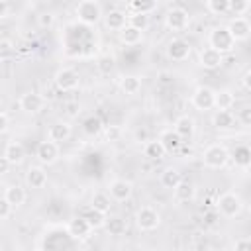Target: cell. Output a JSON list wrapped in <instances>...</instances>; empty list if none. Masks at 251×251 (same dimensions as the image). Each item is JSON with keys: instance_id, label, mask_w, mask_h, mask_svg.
Returning a JSON list of instances; mask_svg holds the SVG:
<instances>
[{"instance_id": "cell-1", "label": "cell", "mask_w": 251, "mask_h": 251, "mask_svg": "<svg viewBox=\"0 0 251 251\" xmlns=\"http://www.w3.org/2000/svg\"><path fill=\"white\" fill-rule=\"evenodd\" d=\"M208 43H210L212 49L220 51L222 55L233 51V47H235V39L231 37L227 25H216V27L210 31V35H208Z\"/></svg>"}, {"instance_id": "cell-2", "label": "cell", "mask_w": 251, "mask_h": 251, "mask_svg": "<svg viewBox=\"0 0 251 251\" xmlns=\"http://www.w3.org/2000/svg\"><path fill=\"white\" fill-rule=\"evenodd\" d=\"M75 14H76L78 22H82L86 25H94V24L100 22V18H104L102 16V6L96 0H82V2H78L76 8H75Z\"/></svg>"}, {"instance_id": "cell-3", "label": "cell", "mask_w": 251, "mask_h": 251, "mask_svg": "<svg viewBox=\"0 0 251 251\" xmlns=\"http://www.w3.org/2000/svg\"><path fill=\"white\" fill-rule=\"evenodd\" d=\"M229 157L231 155H229V151L224 145L214 143V145H210V147L204 149L202 161H204V165L208 169H222V167H226V163L229 161Z\"/></svg>"}, {"instance_id": "cell-4", "label": "cell", "mask_w": 251, "mask_h": 251, "mask_svg": "<svg viewBox=\"0 0 251 251\" xmlns=\"http://www.w3.org/2000/svg\"><path fill=\"white\" fill-rule=\"evenodd\" d=\"M216 206H218V212H220L224 218H235V216H239L241 210H243V202H241V198H239L235 192H224V194L218 198Z\"/></svg>"}, {"instance_id": "cell-5", "label": "cell", "mask_w": 251, "mask_h": 251, "mask_svg": "<svg viewBox=\"0 0 251 251\" xmlns=\"http://www.w3.org/2000/svg\"><path fill=\"white\" fill-rule=\"evenodd\" d=\"M135 224L141 231H153L159 227L161 224V216L155 208L151 206H141L137 212H135Z\"/></svg>"}, {"instance_id": "cell-6", "label": "cell", "mask_w": 251, "mask_h": 251, "mask_svg": "<svg viewBox=\"0 0 251 251\" xmlns=\"http://www.w3.org/2000/svg\"><path fill=\"white\" fill-rule=\"evenodd\" d=\"M55 86L61 90V92H71V90H75L76 86H78V82H80V78H78V73L75 71V69H71V67H63V69H59L57 73H55Z\"/></svg>"}, {"instance_id": "cell-7", "label": "cell", "mask_w": 251, "mask_h": 251, "mask_svg": "<svg viewBox=\"0 0 251 251\" xmlns=\"http://www.w3.org/2000/svg\"><path fill=\"white\" fill-rule=\"evenodd\" d=\"M192 106L200 112H206V110H212L214 104H216V90H212L210 86H198L190 98Z\"/></svg>"}, {"instance_id": "cell-8", "label": "cell", "mask_w": 251, "mask_h": 251, "mask_svg": "<svg viewBox=\"0 0 251 251\" xmlns=\"http://www.w3.org/2000/svg\"><path fill=\"white\" fill-rule=\"evenodd\" d=\"M165 25L173 31H182L188 25V12L180 6H173L165 14Z\"/></svg>"}, {"instance_id": "cell-9", "label": "cell", "mask_w": 251, "mask_h": 251, "mask_svg": "<svg viewBox=\"0 0 251 251\" xmlns=\"http://www.w3.org/2000/svg\"><path fill=\"white\" fill-rule=\"evenodd\" d=\"M35 157L41 165H53L59 159V143H55L51 139L39 141V145L35 149Z\"/></svg>"}, {"instance_id": "cell-10", "label": "cell", "mask_w": 251, "mask_h": 251, "mask_svg": "<svg viewBox=\"0 0 251 251\" xmlns=\"http://www.w3.org/2000/svg\"><path fill=\"white\" fill-rule=\"evenodd\" d=\"M167 57H169L171 61H176V63L186 61V59L190 57V43L184 41V39H180V37L171 39V41L167 43Z\"/></svg>"}, {"instance_id": "cell-11", "label": "cell", "mask_w": 251, "mask_h": 251, "mask_svg": "<svg viewBox=\"0 0 251 251\" xmlns=\"http://www.w3.org/2000/svg\"><path fill=\"white\" fill-rule=\"evenodd\" d=\"M18 104H20V110H24L25 114H37V112L43 110V106H45V98H43L39 92L29 90V92H25V94L20 96Z\"/></svg>"}, {"instance_id": "cell-12", "label": "cell", "mask_w": 251, "mask_h": 251, "mask_svg": "<svg viewBox=\"0 0 251 251\" xmlns=\"http://www.w3.org/2000/svg\"><path fill=\"white\" fill-rule=\"evenodd\" d=\"M198 63H200L202 69L214 71V69H220V67H222V63H224V55L208 45V47H204V49L200 51V55H198Z\"/></svg>"}, {"instance_id": "cell-13", "label": "cell", "mask_w": 251, "mask_h": 251, "mask_svg": "<svg viewBox=\"0 0 251 251\" xmlns=\"http://www.w3.org/2000/svg\"><path fill=\"white\" fill-rule=\"evenodd\" d=\"M108 190H110V196L112 200H118V202H126L131 192H133V184L126 178H116L108 184Z\"/></svg>"}, {"instance_id": "cell-14", "label": "cell", "mask_w": 251, "mask_h": 251, "mask_svg": "<svg viewBox=\"0 0 251 251\" xmlns=\"http://www.w3.org/2000/svg\"><path fill=\"white\" fill-rule=\"evenodd\" d=\"M227 29H229L231 37L235 39V43L237 41H245L251 35V22L247 18H233V20H229Z\"/></svg>"}, {"instance_id": "cell-15", "label": "cell", "mask_w": 251, "mask_h": 251, "mask_svg": "<svg viewBox=\"0 0 251 251\" xmlns=\"http://www.w3.org/2000/svg\"><path fill=\"white\" fill-rule=\"evenodd\" d=\"M71 133H73V127L67 122H55L47 129V139H51L55 143H63L71 137Z\"/></svg>"}, {"instance_id": "cell-16", "label": "cell", "mask_w": 251, "mask_h": 251, "mask_svg": "<svg viewBox=\"0 0 251 251\" xmlns=\"http://www.w3.org/2000/svg\"><path fill=\"white\" fill-rule=\"evenodd\" d=\"M104 24H106V27L112 29V31H122V29L127 25V14L122 12V10H118V8H114V10H110V12L104 16Z\"/></svg>"}, {"instance_id": "cell-17", "label": "cell", "mask_w": 251, "mask_h": 251, "mask_svg": "<svg viewBox=\"0 0 251 251\" xmlns=\"http://www.w3.org/2000/svg\"><path fill=\"white\" fill-rule=\"evenodd\" d=\"M67 231H69V235L75 237V239H84V237H88V233L92 231V227L88 226V222H86L82 216H76V218H73V220L69 222Z\"/></svg>"}, {"instance_id": "cell-18", "label": "cell", "mask_w": 251, "mask_h": 251, "mask_svg": "<svg viewBox=\"0 0 251 251\" xmlns=\"http://www.w3.org/2000/svg\"><path fill=\"white\" fill-rule=\"evenodd\" d=\"M173 129H175V131L178 133V137L184 141V139H190V137L194 135L196 124H194V120H192L190 116H178V118L175 120Z\"/></svg>"}, {"instance_id": "cell-19", "label": "cell", "mask_w": 251, "mask_h": 251, "mask_svg": "<svg viewBox=\"0 0 251 251\" xmlns=\"http://www.w3.org/2000/svg\"><path fill=\"white\" fill-rule=\"evenodd\" d=\"M25 182H27L29 188H35V190L43 188L47 184V173H45V169L43 167H29L27 173H25Z\"/></svg>"}, {"instance_id": "cell-20", "label": "cell", "mask_w": 251, "mask_h": 251, "mask_svg": "<svg viewBox=\"0 0 251 251\" xmlns=\"http://www.w3.org/2000/svg\"><path fill=\"white\" fill-rule=\"evenodd\" d=\"M4 159L10 161V165H20L25 157V149L20 141H10L6 147H4V153H2Z\"/></svg>"}, {"instance_id": "cell-21", "label": "cell", "mask_w": 251, "mask_h": 251, "mask_svg": "<svg viewBox=\"0 0 251 251\" xmlns=\"http://www.w3.org/2000/svg\"><path fill=\"white\" fill-rule=\"evenodd\" d=\"M159 141L163 143V147L167 149V153H175L182 145V139L178 137V133L175 129H163L161 135H159Z\"/></svg>"}, {"instance_id": "cell-22", "label": "cell", "mask_w": 251, "mask_h": 251, "mask_svg": "<svg viewBox=\"0 0 251 251\" xmlns=\"http://www.w3.org/2000/svg\"><path fill=\"white\" fill-rule=\"evenodd\" d=\"M4 198L14 206V208H20L24 202H25V190L20 186V184H8L4 188Z\"/></svg>"}, {"instance_id": "cell-23", "label": "cell", "mask_w": 251, "mask_h": 251, "mask_svg": "<svg viewBox=\"0 0 251 251\" xmlns=\"http://www.w3.org/2000/svg\"><path fill=\"white\" fill-rule=\"evenodd\" d=\"M86 222H88V226L92 227V229H98V227H104L106 226V214H102V212H98V210H94L92 206H88V208H84L82 210V214H80Z\"/></svg>"}, {"instance_id": "cell-24", "label": "cell", "mask_w": 251, "mask_h": 251, "mask_svg": "<svg viewBox=\"0 0 251 251\" xmlns=\"http://www.w3.org/2000/svg\"><path fill=\"white\" fill-rule=\"evenodd\" d=\"M143 155H145L147 159H151V161H161V159L167 155V149L163 147V143H161L159 139H151V141L145 143Z\"/></svg>"}, {"instance_id": "cell-25", "label": "cell", "mask_w": 251, "mask_h": 251, "mask_svg": "<svg viewBox=\"0 0 251 251\" xmlns=\"http://www.w3.org/2000/svg\"><path fill=\"white\" fill-rule=\"evenodd\" d=\"M173 192H175V200L176 202H190L194 198V194H196V188H194V182L182 178V182Z\"/></svg>"}, {"instance_id": "cell-26", "label": "cell", "mask_w": 251, "mask_h": 251, "mask_svg": "<svg viewBox=\"0 0 251 251\" xmlns=\"http://www.w3.org/2000/svg\"><path fill=\"white\" fill-rule=\"evenodd\" d=\"M233 104H235V96H233V92L229 88H222V90L216 92V104H214V108H218V112H226Z\"/></svg>"}, {"instance_id": "cell-27", "label": "cell", "mask_w": 251, "mask_h": 251, "mask_svg": "<svg viewBox=\"0 0 251 251\" xmlns=\"http://www.w3.org/2000/svg\"><path fill=\"white\" fill-rule=\"evenodd\" d=\"M120 88H122V92H126V94H137L139 90H141V76H137V75H126V76H122L120 78Z\"/></svg>"}, {"instance_id": "cell-28", "label": "cell", "mask_w": 251, "mask_h": 251, "mask_svg": "<svg viewBox=\"0 0 251 251\" xmlns=\"http://www.w3.org/2000/svg\"><path fill=\"white\" fill-rule=\"evenodd\" d=\"M127 6L131 10V14H143V16H151L157 10L155 0H131Z\"/></svg>"}, {"instance_id": "cell-29", "label": "cell", "mask_w": 251, "mask_h": 251, "mask_svg": "<svg viewBox=\"0 0 251 251\" xmlns=\"http://www.w3.org/2000/svg\"><path fill=\"white\" fill-rule=\"evenodd\" d=\"M141 39H143V31L135 29V27L129 25V24L120 31V41H122L124 45H137V43H141Z\"/></svg>"}, {"instance_id": "cell-30", "label": "cell", "mask_w": 251, "mask_h": 251, "mask_svg": "<svg viewBox=\"0 0 251 251\" xmlns=\"http://www.w3.org/2000/svg\"><path fill=\"white\" fill-rule=\"evenodd\" d=\"M180 182H182V175H180L176 169L169 167V169H165V171L161 173V184H163L165 188L175 190V188H176Z\"/></svg>"}, {"instance_id": "cell-31", "label": "cell", "mask_w": 251, "mask_h": 251, "mask_svg": "<svg viewBox=\"0 0 251 251\" xmlns=\"http://www.w3.org/2000/svg\"><path fill=\"white\" fill-rule=\"evenodd\" d=\"M90 206L102 214H108L110 208H112V196L106 194V192H94L92 194V200H90Z\"/></svg>"}, {"instance_id": "cell-32", "label": "cell", "mask_w": 251, "mask_h": 251, "mask_svg": "<svg viewBox=\"0 0 251 251\" xmlns=\"http://www.w3.org/2000/svg\"><path fill=\"white\" fill-rule=\"evenodd\" d=\"M102 129H104V124H102V120L98 116H88L82 122V131L86 135H90V137H96L98 133H102Z\"/></svg>"}, {"instance_id": "cell-33", "label": "cell", "mask_w": 251, "mask_h": 251, "mask_svg": "<svg viewBox=\"0 0 251 251\" xmlns=\"http://www.w3.org/2000/svg\"><path fill=\"white\" fill-rule=\"evenodd\" d=\"M94 65H96V71H98L100 75H112L114 69H116V59H114L112 55H100V57L94 61Z\"/></svg>"}, {"instance_id": "cell-34", "label": "cell", "mask_w": 251, "mask_h": 251, "mask_svg": "<svg viewBox=\"0 0 251 251\" xmlns=\"http://www.w3.org/2000/svg\"><path fill=\"white\" fill-rule=\"evenodd\" d=\"M212 124H214V127H218V129H227V127L233 126V114H231L229 110H226V112H216L214 118H212Z\"/></svg>"}, {"instance_id": "cell-35", "label": "cell", "mask_w": 251, "mask_h": 251, "mask_svg": "<svg viewBox=\"0 0 251 251\" xmlns=\"http://www.w3.org/2000/svg\"><path fill=\"white\" fill-rule=\"evenodd\" d=\"M104 227H106V231L110 235H122L126 231V220L120 218V216H112V218L106 220V226Z\"/></svg>"}, {"instance_id": "cell-36", "label": "cell", "mask_w": 251, "mask_h": 251, "mask_svg": "<svg viewBox=\"0 0 251 251\" xmlns=\"http://www.w3.org/2000/svg\"><path fill=\"white\" fill-rule=\"evenodd\" d=\"M206 10L214 16H222L229 12V0H206Z\"/></svg>"}, {"instance_id": "cell-37", "label": "cell", "mask_w": 251, "mask_h": 251, "mask_svg": "<svg viewBox=\"0 0 251 251\" xmlns=\"http://www.w3.org/2000/svg\"><path fill=\"white\" fill-rule=\"evenodd\" d=\"M251 10V2L249 0H229V12L235 18H245V14Z\"/></svg>"}, {"instance_id": "cell-38", "label": "cell", "mask_w": 251, "mask_h": 251, "mask_svg": "<svg viewBox=\"0 0 251 251\" xmlns=\"http://www.w3.org/2000/svg\"><path fill=\"white\" fill-rule=\"evenodd\" d=\"M233 161H235V165H239V167L251 165V149L245 147V145L235 147V151H233Z\"/></svg>"}, {"instance_id": "cell-39", "label": "cell", "mask_w": 251, "mask_h": 251, "mask_svg": "<svg viewBox=\"0 0 251 251\" xmlns=\"http://www.w3.org/2000/svg\"><path fill=\"white\" fill-rule=\"evenodd\" d=\"M127 24L133 25L135 29L139 31H145L149 27V16H143V14H129L127 16Z\"/></svg>"}, {"instance_id": "cell-40", "label": "cell", "mask_w": 251, "mask_h": 251, "mask_svg": "<svg viewBox=\"0 0 251 251\" xmlns=\"http://www.w3.org/2000/svg\"><path fill=\"white\" fill-rule=\"evenodd\" d=\"M37 24L39 27H51L55 24V14L53 12H43L37 16Z\"/></svg>"}, {"instance_id": "cell-41", "label": "cell", "mask_w": 251, "mask_h": 251, "mask_svg": "<svg viewBox=\"0 0 251 251\" xmlns=\"http://www.w3.org/2000/svg\"><path fill=\"white\" fill-rule=\"evenodd\" d=\"M133 139H135L137 143H147V141H151V139H149V129H147V127H137V129L133 131Z\"/></svg>"}, {"instance_id": "cell-42", "label": "cell", "mask_w": 251, "mask_h": 251, "mask_svg": "<svg viewBox=\"0 0 251 251\" xmlns=\"http://www.w3.org/2000/svg\"><path fill=\"white\" fill-rule=\"evenodd\" d=\"M239 124L245 126V127H251V106L241 108V112H239Z\"/></svg>"}, {"instance_id": "cell-43", "label": "cell", "mask_w": 251, "mask_h": 251, "mask_svg": "<svg viewBox=\"0 0 251 251\" xmlns=\"http://www.w3.org/2000/svg\"><path fill=\"white\" fill-rule=\"evenodd\" d=\"M12 51H14V43L10 39H0V57L6 59Z\"/></svg>"}, {"instance_id": "cell-44", "label": "cell", "mask_w": 251, "mask_h": 251, "mask_svg": "<svg viewBox=\"0 0 251 251\" xmlns=\"http://www.w3.org/2000/svg\"><path fill=\"white\" fill-rule=\"evenodd\" d=\"M12 208H14V206L2 196V200H0V218H2V220H8L10 214H12Z\"/></svg>"}, {"instance_id": "cell-45", "label": "cell", "mask_w": 251, "mask_h": 251, "mask_svg": "<svg viewBox=\"0 0 251 251\" xmlns=\"http://www.w3.org/2000/svg\"><path fill=\"white\" fill-rule=\"evenodd\" d=\"M233 251H251V239H247V237L237 239L233 243Z\"/></svg>"}, {"instance_id": "cell-46", "label": "cell", "mask_w": 251, "mask_h": 251, "mask_svg": "<svg viewBox=\"0 0 251 251\" xmlns=\"http://www.w3.org/2000/svg\"><path fill=\"white\" fill-rule=\"evenodd\" d=\"M10 129V116L6 110L0 112V133H6Z\"/></svg>"}, {"instance_id": "cell-47", "label": "cell", "mask_w": 251, "mask_h": 251, "mask_svg": "<svg viewBox=\"0 0 251 251\" xmlns=\"http://www.w3.org/2000/svg\"><path fill=\"white\" fill-rule=\"evenodd\" d=\"M106 137H108L110 141L118 139V137H120V129H118V127H114V126H108V127H106Z\"/></svg>"}, {"instance_id": "cell-48", "label": "cell", "mask_w": 251, "mask_h": 251, "mask_svg": "<svg viewBox=\"0 0 251 251\" xmlns=\"http://www.w3.org/2000/svg\"><path fill=\"white\" fill-rule=\"evenodd\" d=\"M8 12H10V2L0 0V18H8Z\"/></svg>"}, {"instance_id": "cell-49", "label": "cell", "mask_w": 251, "mask_h": 251, "mask_svg": "<svg viewBox=\"0 0 251 251\" xmlns=\"http://www.w3.org/2000/svg\"><path fill=\"white\" fill-rule=\"evenodd\" d=\"M204 220H206V224H208V226H212V224H216L218 214H216V212H208V214L204 216Z\"/></svg>"}, {"instance_id": "cell-50", "label": "cell", "mask_w": 251, "mask_h": 251, "mask_svg": "<svg viewBox=\"0 0 251 251\" xmlns=\"http://www.w3.org/2000/svg\"><path fill=\"white\" fill-rule=\"evenodd\" d=\"M8 169H10V161L2 157V159H0V173H2V175H6V173H8Z\"/></svg>"}, {"instance_id": "cell-51", "label": "cell", "mask_w": 251, "mask_h": 251, "mask_svg": "<svg viewBox=\"0 0 251 251\" xmlns=\"http://www.w3.org/2000/svg\"><path fill=\"white\" fill-rule=\"evenodd\" d=\"M243 86H245L247 90H251V73H247V75L243 76Z\"/></svg>"}, {"instance_id": "cell-52", "label": "cell", "mask_w": 251, "mask_h": 251, "mask_svg": "<svg viewBox=\"0 0 251 251\" xmlns=\"http://www.w3.org/2000/svg\"><path fill=\"white\" fill-rule=\"evenodd\" d=\"M210 251H227V249H224V247H214V249H210Z\"/></svg>"}]
</instances>
